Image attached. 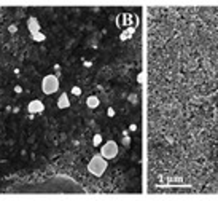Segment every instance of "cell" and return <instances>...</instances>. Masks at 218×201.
I'll return each mask as SVG.
<instances>
[{
  "label": "cell",
  "mask_w": 218,
  "mask_h": 201,
  "mask_svg": "<svg viewBox=\"0 0 218 201\" xmlns=\"http://www.w3.org/2000/svg\"><path fill=\"white\" fill-rule=\"evenodd\" d=\"M14 93H16V94H21V93H23V86L16 85V86H14Z\"/></svg>",
  "instance_id": "16"
},
{
  "label": "cell",
  "mask_w": 218,
  "mask_h": 201,
  "mask_svg": "<svg viewBox=\"0 0 218 201\" xmlns=\"http://www.w3.org/2000/svg\"><path fill=\"white\" fill-rule=\"evenodd\" d=\"M107 168H108V160H105L100 153H97V155L91 156L88 163V173L94 177H102Z\"/></svg>",
  "instance_id": "1"
},
{
  "label": "cell",
  "mask_w": 218,
  "mask_h": 201,
  "mask_svg": "<svg viewBox=\"0 0 218 201\" xmlns=\"http://www.w3.org/2000/svg\"><path fill=\"white\" fill-rule=\"evenodd\" d=\"M115 113H116V112H115V109H113V107H108V110H107V115L110 116V118H113V116H115Z\"/></svg>",
  "instance_id": "15"
},
{
  "label": "cell",
  "mask_w": 218,
  "mask_h": 201,
  "mask_svg": "<svg viewBox=\"0 0 218 201\" xmlns=\"http://www.w3.org/2000/svg\"><path fill=\"white\" fill-rule=\"evenodd\" d=\"M27 112L30 113V115H42V113L45 112V104H43V101H40V99L29 101Z\"/></svg>",
  "instance_id": "4"
},
{
  "label": "cell",
  "mask_w": 218,
  "mask_h": 201,
  "mask_svg": "<svg viewBox=\"0 0 218 201\" xmlns=\"http://www.w3.org/2000/svg\"><path fill=\"white\" fill-rule=\"evenodd\" d=\"M92 65V63H89V61H85V67H91Z\"/></svg>",
  "instance_id": "18"
},
{
  "label": "cell",
  "mask_w": 218,
  "mask_h": 201,
  "mask_svg": "<svg viewBox=\"0 0 218 201\" xmlns=\"http://www.w3.org/2000/svg\"><path fill=\"white\" fill-rule=\"evenodd\" d=\"M42 91L46 96H51V94L59 91V78L56 74H48L43 77L42 80Z\"/></svg>",
  "instance_id": "2"
},
{
  "label": "cell",
  "mask_w": 218,
  "mask_h": 201,
  "mask_svg": "<svg viewBox=\"0 0 218 201\" xmlns=\"http://www.w3.org/2000/svg\"><path fill=\"white\" fill-rule=\"evenodd\" d=\"M27 29H29V32H30V35H35V34H38V32H42V24H40L38 18H35V16L29 18L27 19Z\"/></svg>",
  "instance_id": "5"
},
{
  "label": "cell",
  "mask_w": 218,
  "mask_h": 201,
  "mask_svg": "<svg viewBox=\"0 0 218 201\" xmlns=\"http://www.w3.org/2000/svg\"><path fill=\"white\" fill-rule=\"evenodd\" d=\"M32 40H34V42H45V40H46V35L43 34V32H38V34L32 35Z\"/></svg>",
  "instance_id": "9"
},
{
  "label": "cell",
  "mask_w": 218,
  "mask_h": 201,
  "mask_svg": "<svg viewBox=\"0 0 218 201\" xmlns=\"http://www.w3.org/2000/svg\"><path fill=\"white\" fill-rule=\"evenodd\" d=\"M128 101L131 102V104H137V101H139V96H137L135 93H131L128 96Z\"/></svg>",
  "instance_id": "11"
},
{
  "label": "cell",
  "mask_w": 218,
  "mask_h": 201,
  "mask_svg": "<svg viewBox=\"0 0 218 201\" xmlns=\"http://www.w3.org/2000/svg\"><path fill=\"white\" fill-rule=\"evenodd\" d=\"M129 131H132V133H134V131H137V125H135V123H131V125H129Z\"/></svg>",
  "instance_id": "17"
},
{
  "label": "cell",
  "mask_w": 218,
  "mask_h": 201,
  "mask_svg": "<svg viewBox=\"0 0 218 201\" xmlns=\"http://www.w3.org/2000/svg\"><path fill=\"white\" fill-rule=\"evenodd\" d=\"M70 93L73 94V96H81V88L80 86H72V89H70Z\"/></svg>",
  "instance_id": "12"
},
{
  "label": "cell",
  "mask_w": 218,
  "mask_h": 201,
  "mask_svg": "<svg viewBox=\"0 0 218 201\" xmlns=\"http://www.w3.org/2000/svg\"><path fill=\"white\" fill-rule=\"evenodd\" d=\"M134 31H135V29L131 27V29H128L126 32H123V34H121V40H128V38H131V35L134 34Z\"/></svg>",
  "instance_id": "10"
},
{
  "label": "cell",
  "mask_w": 218,
  "mask_h": 201,
  "mask_svg": "<svg viewBox=\"0 0 218 201\" xmlns=\"http://www.w3.org/2000/svg\"><path fill=\"white\" fill-rule=\"evenodd\" d=\"M86 105H88V109H97L100 105V99L96 94H91V96H88V99H86Z\"/></svg>",
  "instance_id": "7"
},
{
  "label": "cell",
  "mask_w": 218,
  "mask_h": 201,
  "mask_svg": "<svg viewBox=\"0 0 218 201\" xmlns=\"http://www.w3.org/2000/svg\"><path fill=\"white\" fill-rule=\"evenodd\" d=\"M102 141H104V137H102V134H100V133L94 134V137H92V145H94V147H100V145H102Z\"/></svg>",
  "instance_id": "8"
},
{
  "label": "cell",
  "mask_w": 218,
  "mask_h": 201,
  "mask_svg": "<svg viewBox=\"0 0 218 201\" xmlns=\"http://www.w3.org/2000/svg\"><path fill=\"white\" fill-rule=\"evenodd\" d=\"M121 142H123V145H126V147H129V144H131V137L128 136V134H124L121 139Z\"/></svg>",
  "instance_id": "13"
},
{
  "label": "cell",
  "mask_w": 218,
  "mask_h": 201,
  "mask_svg": "<svg viewBox=\"0 0 218 201\" xmlns=\"http://www.w3.org/2000/svg\"><path fill=\"white\" fill-rule=\"evenodd\" d=\"M8 32H10V34H16V32H18V26L16 24L8 26Z\"/></svg>",
  "instance_id": "14"
},
{
  "label": "cell",
  "mask_w": 218,
  "mask_h": 201,
  "mask_svg": "<svg viewBox=\"0 0 218 201\" xmlns=\"http://www.w3.org/2000/svg\"><path fill=\"white\" fill-rule=\"evenodd\" d=\"M99 153L105 160H115L116 156H118V153H119V147H118V144H116V141L108 139V141H105L104 144L100 145V152Z\"/></svg>",
  "instance_id": "3"
},
{
  "label": "cell",
  "mask_w": 218,
  "mask_h": 201,
  "mask_svg": "<svg viewBox=\"0 0 218 201\" xmlns=\"http://www.w3.org/2000/svg\"><path fill=\"white\" fill-rule=\"evenodd\" d=\"M57 109H61V110H64V109H68L70 107V99H68V94L67 93H62L59 96V99H57Z\"/></svg>",
  "instance_id": "6"
}]
</instances>
